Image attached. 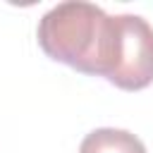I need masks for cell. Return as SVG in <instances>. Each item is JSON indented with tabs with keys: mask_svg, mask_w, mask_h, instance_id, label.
Listing matches in <instances>:
<instances>
[{
	"mask_svg": "<svg viewBox=\"0 0 153 153\" xmlns=\"http://www.w3.org/2000/svg\"><path fill=\"white\" fill-rule=\"evenodd\" d=\"M36 38L48 57L76 72L105 76L112 17L93 2H60L38 19Z\"/></svg>",
	"mask_w": 153,
	"mask_h": 153,
	"instance_id": "obj_1",
	"label": "cell"
},
{
	"mask_svg": "<svg viewBox=\"0 0 153 153\" xmlns=\"http://www.w3.org/2000/svg\"><path fill=\"white\" fill-rule=\"evenodd\" d=\"M105 79L122 91L153 84V29L139 14H115Z\"/></svg>",
	"mask_w": 153,
	"mask_h": 153,
	"instance_id": "obj_2",
	"label": "cell"
},
{
	"mask_svg": "<svg viewBox=\"0 0 153 153\" xmlns=\"http://www.w3.org/2000/svg\"><path fill=\"white\" fill-rule=\"evenodd\" d=\"M79 153H146V146L136 134L127 129L100 127L84 136Z\"/></svg>",
	"mask_w": 153,
	"mask_h": 153,
	"instance_id": "obj_3",
	"label": "cell"
}]
</instances>
